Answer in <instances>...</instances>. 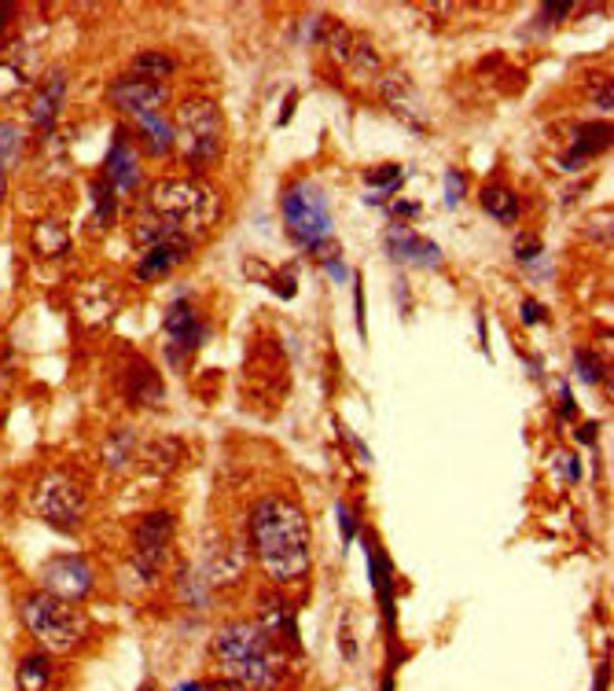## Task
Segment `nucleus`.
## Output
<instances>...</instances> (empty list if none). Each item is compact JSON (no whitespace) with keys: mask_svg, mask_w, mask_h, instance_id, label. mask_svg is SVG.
I'll return each instance as SVG.
<instances>
[{"mask_svg":"<svg viewBox=\"0 0 614 691\" xmlns=\"http://www.w3.org/2000/svg\"><path fill=\"white\" fill-rule=\"evenodd\" d=\"M387 250L394 254V262L401 265H420V269H438L441 265V250L438 243H430L427 236H420L416 228L394 225L387 233Z\"/></svg>","mask_w":614,"mask_h":691,"instance_id":"ddd939ff","label":"nucleus"},{"mask_svg":"<svg viewBox=\"0 0 614 691\" xmlns=\"http://www.w3.org/2000/svg\"><path fill=\"white\" fill-rule=\"evenodd\" d=\"M63 93H67V78H63V70L56 67L52 74L37 85L34 99H29V122H34V129L42 136H48L56 129L59 107H63Z\"/></svg>","mask_w":614,"mask_h":691,"instance_id":"2eb2a0df","label":"nucleus"},{"mask_svg":"<svg viewBox=\"0 0 614 691\" xmlns=\"http://www.w3.org/2000/svg\"><path fill=\"white\" fill-rule=\"evenodd\" d=\"M365 180L371 188H379L376 195H368V203H379V199H387L390 192H394V188L401 184V180H405V169H401L398 163H387V166H371L368 174H365Z\"/></svg>","mask_w":614,"mask_h":691,"instance_id":"bb28decb","label":"nucleus"},{"mask_svg":"<svg viewBox=\"0 0 614 691\" xmlns=\"http://www.w3.org/2000/svg\"><path fill=\"white\" fill-rule=\"evenodd\" d=\"M570 12H574V4H545V8H541L545 23H559V19H567Z\"/></svg>","mask_w":614,"mask_h":691,"instance_id":"f704fd0d","label":"nucleus"},{"mask_svg":"<svg viewBox=\"0 0 614 691\" xmlns=\"http://www.w3.org/2000/svg\"><path fill=\"white\" fill-rule=\"evenodd\" d=\"M12 12H15V8H12V4H0V26H4V23H8V19H4V15H12Z\"/></svg>","mask_w":614,"mask_h":691,"instance_id":"58836bf2","label":"nucleus"},{"mask_svg":"<svg viewBox=\"0 0 614 691\" xmlns=\"http://www.w3.org/2000/svg\"><path fill=\"white\" fill-rule=\"evenodd\" d=\"M180 691H247L244 684H236V680L221 677V680H199V684H185Z\"/></svg>","mask_w":614,"mask_h":691,"instance_id":"2f4dec72","label":"nucleus"},{"mask_svg":"<svg viewBox=\"0 0 614 691\" xmlns=\"http://www.w3.org/2000/svg\"><path fill=\"white\" fill-rule=\"evenodd\" d=\"M34 512L52 529L74 534V529L85 523L88 497L74 475H67V470H48L34 489Z\"/></svg>","mask_w":614,"mask_h":691,"instance_id":"0eeeda50","label":"nucleus"},{"mask_svg":"<svg viewBox=\"0 0 614 691\" xmlns=\"http://www.w3.org/2000/svg\"><path fill=\"white\" fill-rule=\"evenodd\" d=\"M137 140H140V144H144V152H147L151 158H166V155L177 147L174 122H166L163 115L137 118Z\"/></svg>","mask_w":614,"mask_h":691,"instance_id":"aec40b11","label":"nucleus"},{"mask_svg":"<svg viewBox=\"0 0 614 691\" xmlns=\"http://www.w3.org/2000/svg\"><path fill=\"white\" fill-rule=\"evenodd\" d=\"M258 626L265 629V636L273 640L280 651H295L298 647V622H295V607L280 596L261 599V618Z\"/></svg>","mask_w":614,"mask_h":691,"instance_id":"dca6fc26","label":"nucleus"},{"mask_svg":"<svg viewBox=\"0 0 614 691\" xmlns=\"http://www.w3.org/2000/svg\"><path fill=\"white\" fill-rule=\"evenodd\" d=\"M174 136H177V152L188 166L206 169L210 163H217L221 147H225V118H221V107L203 96L185 99L174 118Z\"/></svg>","mask_w":614,"mask_h":691,"instance_id":"20e7f679","label":"nucleus"},{"mask_svg":"<svg viewBox=\"0 0 614 691\" xmlns=\"http://www.w3.org/2000/svg\"><path fill=\"white\" fill-rule=\"evenodd\" d=\"M147 214L163 217L177 228V233L188 236V228H206L217 214V195L214 188L203 184V180L191 177H174V180H158L147 192Z\"/></svg>","mask_w":614,"mask_h":691,"instance_id":"7ed1b4c3","label":"nucleus"},{"mask_svg":"<svg viewBox=\"0 0 614 691\" xmlns=\"http://www.w3.org/2000/svg\"><path fill=\"white\" fill-rule=\"evenodd\" d=\"M166 99H169L166 85L140 82V78H133V74H122L107 85V104L115 107L118 115H129L133 122L137 118H147V115H163Z\"/></svg>","mask_w":614,"mask_h":691,"instance_id":"9d476101","label":"nucleus"},{"mask_svg":"<svg viewBox=\"0 0 614 691\" xmlns=\"http://www.w3.org/2000/svg\"><path fill=\"white\" fill-rule=\"evenodd\" d=\"M23 158V129L15 122H0V169H12Z\"/></svg>","mask_w":614,"mask_h":691,"instance_id":"c85d7f7f","label":"nucleus"},{"mask_svg":"<svg viewBox=\"0 0 614 691\" xmlns=\"http://www.w3.org/2000/svg\"><path fill=\"white\" fill-rule=\"evenodd\" d=\"M339 526H342V537L354 540V515H350V508H339Z\"/></svg>","mask_w":614,"mask_h":691,"instance_id":"e433bc0d","label":"nucleus"},{"mask_svg":"<svg viewBox=\"0 0 614 691\" xmlns=\"http://www.w3.org/2000/svg\"><path fill=\"white\" fill-rule=\"evenodd\" d=\"M250 540L261 570L276 581L291 585L302 581L309 570V519L291 497H265L250 512Z\"/></svg>","mask_w":614,"mask_h":691,"instance_id":"f257e3e1","label":"nucleus"},{"mask_svg":"<svg viewBox=\"0 0 614 691\" xmlns=\"http://www.w3.org/2000/svg\"><path fill=\"white\" fill-rule=\"evenodd\" d=\"M522 320H527V324H541V320H545V309L533 302V298H527V302H522Z\"/></svg>","mask_w":614,"mask_h":691,"instance_id":"c9c22d12","label":"nucleus"},{"mask_svg":"<svg viewBox=\"0 0 614 691\" xmlns=\"http://www.w3.org/2000/svg\"><path fill=\"white\" fill-rule=\"evenodd\" d=\"M107 180L115 192H137L140 184V166H137V152L129 147L126 133L115 136V144H110V152L104 158V174H99Z\"/></svg>","mask_w":614,"mask_h":691,"instance_id":"f3484780","label":"nucleus"},{"mask_svg":"<svg viewBox=\"0 0 614 691\" xmlns=\"http://www.w3.org/2000/svg\"><path fill=\"white\" fill-rule=\"evenodd\" d=\"M29 88V74L19 63H8V59H0V104H12L19 93H26Z\"/></svg>","mask_w":614,"mask_h":691,"instance_id":"cd10ccee","label":"nucleus"},{"mask_svg":"<svg viewBox=\"0 0 614 691\" xmlns=\"http://www.w3.org/2000/svg\"><path fill=\"white\" fill-rule=\"evenodd\" d=\"M133 456H137V438L129 434V430H115V434H107V442H104V464L110 470H122L133 464Z\"/></svg>","mask_w":614,"mask_h":691,"instance_id":"a878e982","label":"nucleus"},{"mask_svg":"<svg viewBox=\"0 0 614 691\" xmlns=\"http://www.w3.org/2000/svg\"><path fill=\"white\" fill-rule=\"evenodd\" d=\"M88 192H93V225L104 233V228L115 225V217H118V195L104 177H96L93 184H88Z\"/></svg>","mask_w":614,"mask_h":691,"instance_id":"393cba45","label":"nucleus"},{"mask_svg":"<svg viewBox=\"0 0 614 691\" xmlns=\"http://www.w3.org/2000/svg\"><path fill=\"white\" fill-rule=\"evenodd\" d=\"M479 199H482V210H486L493 222H500V225L519 222V195L511 192V188H505V184H486Z\"/></svg>","mask_w":614,"mask_h":691,"instance_id":"4be33fe9","label":"nucleus"},{"mask_svg":"<svg viewBox=\"0 0 614 691\" xmlns=\"http://www.w3.org/2000/svg\"><path fill=\"white\" fill-rule=\"evenodd\" d=\"M163 332H166L169 360H174V365H185V357L196 354L199 343H203V320H199L196 306H191L188 298H177V302H169V309H166Z\"/></svg>","mask_w":614,"mask_h":691,"instance_id":"9b49d317","label":"nucleus"},{"mask_svg":"<svg viewBox=\"0 0 614 691\" xmlns=\"http://www.w3.org/2000/svg\"><path fill=\"white\" fill-rule=\"evenodd\" d=\"M574 365H578V372L586 383H600V372H603L600 357H592L589 349H581V354H574Z\"/></svg>","mask_w":614,"mask_h":691,"instance_id":"7c9ffc66","label":"nucleus"},{"mask_svg":"<svg viewBox=\"0 0 614 691\" xmlns=\"http://www.w3.org/2000/svg\"><path fill=\"white\" fill-rule=\"evenodd\" d=\"M29 247L37 258H63L70 250V228L59 217H42L29 228Z\"/></svg>","mask_w":614,"mask_h":691,"instance_id":"6ab92c4d","label":"nucleus"},{"mask_svg":"<svg viewBox=\"0 0 614 691\" xmlns=\"http://www.w3.org/2000/svg\"><path fill=\"white\" fill-rule=\"evenodd\" d=\"M8 195V169H0V203H4Z\"/></svg>","mask_w":614,"mask_h":691,"instance_id":"4c0bfd02","label":"nucleus"},{"mask_svg":"<svg viewBox=\"0 0 614 691\" xmlns=\"http://www.w3.org/2000/svg\"><path fill=\"white\" fill-rule=\"evenodd\" d=\"M460 199H464V177H460L457 169H449L446 174V206H457Z\"/></svg>","mask_w":614,"mask_h":691,"instance_id":"473e14b6","label":"nucleus"},{"mask_svg":"<svg viewBox=\"0 0 614 691\" xmlns=\"http://www.w3.org/2000/svg\"><path fill=\"white\" fill-rule=\"evenodd\" d=\"M96 588V570L88 567L85 556H52L42 567V593L67 599V604H82V599L93 596Z\"/></svg>","mask_w":614,"mask_h":691,"instance_id":"6e6552de","label":"nucleus"},{"mask_svg":"<svg viewBox=\"0 0 614 691\" xmlns=\"http://www.w3.org/2000/svg\"><path fill=\"white\" fill-rule=\"evenodd\" d=\"M214 658L228 680L244 688H273L284 669V651L265 636L258 622H228L214 636Z\"/></svg>","mask_w":614,"mask_h":691,"instance_id":"f03ea898","label":"nucleus"},{"mask_svg":"<svg viewBox=\"0 0 614 691\" xmlns=\"http://www.w3.org/2000/svg\"><path fill=\"white\" fill-rule=\"evenodd\" d=\"M177 63L169 59L166 52H137L133 63H129V74L140 78V82H151V85H166V78H174Z\"/></svg>","mask_w":614,"mask_h":691,"instance_id":"5701e85b","label":"nucleus"},{"mask_svg":"<svg viewBox=\"0 0 614 691\" xmlns=\"http://www.w3.org/2000/svg\"><path fill=\"white\" fill-rule=\"evenodd\" d=\"M126 397L133 405H147V408H155V405L166 402L163 379H158V372L147 365V360H137V365L126 372Z\"/></svg>","mask_w":614,"mask_h":691,"instance_id":"a211bd4d","label":"nucleus"},{"mask_svg":"<svg viewBox=\"0 0 614 691\" xmlns=\"http://www.w3.org/2000/svg\"><path fill=\"white\" fill-rule=\"evenodd\" d=\"M578 140H574V152H570V158L567 163H586V158H592V155H603L611 147V126L607 122H592V126H581L578 129Z\"/></svg>","mask_w":614,"mask_h":691,"instance_id":"b1692460","label":"nucleus"},{"mask_svg":"<svg viewBox=\"0 0 614 691\" xmlns=\"http://www.w3.org/2000/svg\"><path fill=\"white\" fill-rule=\"evenodd\" d=\"M280 214H284L287 236L295 239L298 247H320L331 233V206L328 195L317 180H291L280 195Z\"/></svg>","mask_w":614,"mask_h":691,"instance_id":"39448f33","label":"nucleus"},{"mask_svg":"<svg viewBox=\"0 0 614 691\" xmlns=\"http://www.w3.org/2000/svg\"><path fill=\"white\" fill-rule=\"evenodd\" d=\"M538 254H541V239L538 236H519L516 239V258H522V262H533Z\"/></svg>","mask_w":614,"mask_h":691,"instance_id":"72a5a7b5","label":"nucleus"},{"mask_svg":"<svg viewBox=\"0 0 614 691\" xmlns=\"http://www.w3.org/2000/svg\"><path fill=\"white\" fill-rule=\"evenodd\" d=\"M382 99H387V107L405 126L424 129V99H420L416 85L409 82V74H401V70H390V74L382 78Z\"/></svg>","mask_w":614,"mask_h":691,"instance_id":"4468645a","label":"nucleus"},{"mask_svg":"<svg viewBox=\"0 0 614 691\" xmlns=\"http://www.w3.org/2000/svg\"><path fill=\"white\" fill-rule=\"evenodd\" d=\"M188 254H191V239L185 233H174V236L158 239V243L144 247V254L137 258L133 273L140 284H158V279H166Z\"/></svg>","mask_w":614,"mask_h":691,"instance_id":"f8f14e48","label":"nucleus"},{"mask_svg":"<svg viewBox=\"0 0 614 691\" xmlns=\"http://www.w3.org/2000/svg\"><path fill=\"white\" fill-rule=\"evenodd\" d=\"M382 691H394V684H390V680H387V684H382Z\"/></svg>","mask_w":614,"mask_h":691,"instance_id":"ea45409f","label":"nucleus"},{"mask_svg":"<svg viewBox=\"0 0 614 691\" xmlns=\"http://www.w3.org/2000/svg\"><path fill=\"white\" fill-rule=\"evenodd\" d=\"M48 684H52V658H48V651L26 655L15 669V688L19 691H48Z\"/></svg>","mask_w":614,"mask_h":691,"instance_id":"412c9836","label":"nucleus"},{"mask_svg":"<svg viewBox=\"0 0 614 691\" xmlns=\"http://www.w3.org/2000/svg\"><path fill=\"white\" fill-rule=\"evenodd\" d=\"M328 52L335 63H350V56H354V37H350V29H342V26L328 29Z\"/></svg>","mask_w":614,"mask_h":691,"instance_id":"c756f323","label":"nucleus"},{"mask_svg":"<svg viewBox=\"0 0 614 691\" xmlns=\"http://www.w3.org/2000/svg\"><path fill=\"white\" fill-rule=\"evenodd\" d=\"M169 540H174V515L151 512L133 529V563L144 577H155L169 556Z\"/></svg>","mask_w":614,"mask_h":691,"instance_id":"1a4fd4ad","label":"nucleus"},{"mask_svg":"<svg viewBox=\"0 0 614 691\" xmlns=\"http://www.w3.org/2000/svg\"><path fill=\"white\" fill-rule=\"evenodd\" d=\"M23 622L29 636L45 651H52V655H70V651L82 644V618H78L74 604H67V599H56L48 593H29L23 599Z\"/></svg>","mask_w":614,"mask_h":691,"instance_id":"423d86ee","label":"nucleus"}]
</instances>
